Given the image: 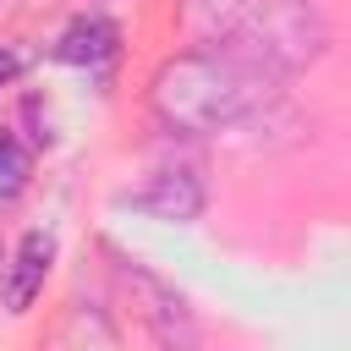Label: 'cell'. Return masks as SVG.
Returning a JSON list of instances; mask_svg holds the SVG:
<instances>
[{
  "instance_id": "4",
  "label": "cell",
  "mask_w": 351,
  "mask_h": 351,
  "mask_svg": "<svg viewBox=\"0 0 351 351\" xmlns=\"http://www.w3.org/2000/svg\"><path fill=\"white\" fill-rule=\"evenodd\" d=\"M132 208H143V214H154V219H197L203 214V181L192 176V170H159L148 186H137L132 192Z\"/></svg>"
},
{
  "instance_id": "9",
  "label": "cell",
  "mask_w": 351,
  "mask_h": 351,
  "mask_svg": "<svg viewBox=\"0 0 351 351\" xmlns=\"http://www.w3.org/2000/svg\"><path fill=\"white\" fill-rule=\"evenodd\" d=\"M16 71H22V60H16V55H11V49H0V88H5V82H11V77H16Z\"/></svg>"
},
{
  "instance_id": "5",
  "label": "cell",
  "mask_w": 351,
  "mask_h": 351,
  "mask_svg": "<svg viewBox=\"0 0 351 351\" xmlns=\"http://www.w3.org/2000/svg\"><path fill=\"white\" fill-rule=\"evenodd\" d=\"M247 11H252V0H181L176 5V22H181L186 38L219 49V44L236 38V27L247 22Z\"/></svg>"
},
{
  "instance_id": "3",
  "label": "cell",
  "mask_w": 351,
  "mask_h": 351,
  "mask_svg": "<svg viewBox=\"0 0 351 351\" xmlns=\"http://www.w3.org/2000/svg\"><path fill=\"white\" fill-rule=\"evenodd\" d=\"M126 280L137 285L143 313H148V324H154L159 346H165V351H197V324H192L186 302H181L159 274H148V269H137V263H126Z\"/></svg>"
},
{
  "instance_id": "7",
  "label": "cell",
  "mask_w": 351,
  "mask_h": 351,
  "mask_svg": "<svg viewBox=\"0 0 351 351\" xmlns=\"http://www.w3.org/2000/svg\"><path fill=\"white\" fill-rule=\"evenodd\" d=\"M115 49V27L104 22V16H88V22H77V27H66V38H60V60H104Z\"/></svg>"
},
{
  "instance_id": "6",
  "label": "cell",
  "mask_w": 351,
  "mask_h": 351,
  "mask_svg": "<svg viewBox=\"0 0 351 351\" xmlns=\"http://www.w3.org/2000/svg\"><path fill=\"white\" fill-rule=\"evenodd\" d=\"M49 258H55V241H49L44 230L22 236V247H16L11 269H5V307H11V313H27V307H33V296L44 291Z\"/></svg>"
},
{
  "instance_id": "8",
  "label": "cell",
  "mask_w": 351,
  "mask_h": 351,
  "mask_svg": "<svg viewBox=\"0 0 351 351\" xmlns=\"http://www.w3.org/2000/svg\"><path fill=\"white\" fill-rule=\"evenodd\" d=\"M27 170H33V154L16 137H0V197H16L27 186Z\"/></svg>"
},
{
  "instance_id": "1",
  "label": "cell",
  "mask_w": 351,
  "mask_h": 351,
  "mask_svg": "<svg viewBox=\"0 0 351 351\" xmlns=\"http://www.w3.org/2000/svg\"><path fill=\"white\" fill-rule=\"evenodd\" d=\"M280 82H269L263 71H252L247 60H236L230 49H192L176 55L154 71L148 104L159 115V126L181 132V137H208L225 126L252 121Z\"/></svg>"
},
{
  "instance_id": "2",
  "label": "cell",
  "mask_w": 351,
  "mask_h": 351,
  "mask_svg": "<svg viewBox=\"0 0 351 351\" xmlns=\"http://www.w3.org/2000/svg\"><path fill=\"white\" fill-rule=\"evenodd\" d=\"M236 60H247L252 71H263L269 82H285L296 71H307L313 60H324L329 49V22L307 5V0H274L263 11H247V22L236 27L230 44Z\"/></svg>"
}]
</instances>
